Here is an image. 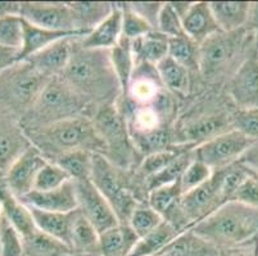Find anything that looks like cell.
<instances>
[{"label":"cell","instance_id":"cell-1","mask_svg":"<svg viewBox=\"0 0 258 256\" xmlns=\"http://www.w3.org/2000/svg\"><path fill=\"white\" fill-rule=\"evenodd\" d=\"M81 40V39H80ZM75 44L74 54L62 73L63 79L90 104H116L121 88L109 59V50H91Z\"/></svg>","mask_w":258,"mask_h":256},{"label":"cell","instance_id":"cell-2","mask_svg":"<svg viewBox=\"0 0 258 256\" xmlns=\"http://www.w3.org/2000/svg\"><path fill=\"white\" fill-rule=\"evenodd\" d=\"M25 131L31 145L48 159L54 161L67 152L86 150L94 154H105V146L93 119L88 116L64 119L57 123Z\"/></svg>","mask_w":258,"mask_h":256},{"label":"cell","instance_id":"cell-3","mask_svg":"<svg viewBox=\"0 0 258 256\" xmlns=\"http://www.w3.org/2000/svg\"><path fill=\"white\" fill-rule=\"evenodd\" d=\"M191 229L219 250L240 247L258 239V208L227 201Z\"/></svg>","mask_w":258,"mask_h":256},{"label":"cell","instance_id":"cell-4","mask_svg":"<svg viewBox=\"0 0 258 256\" xmlns=\"http://www.w3.org/2000/svg\"><path fill=\"white\" fill-rule=\"evenodd\" d=\"M90 103L80 96L62 77H53L27 112V128L49 126L64 119L88 116ZM89 117V116H88Z\"/></svg>","mask_w":258,"mask_h":256},{"label":"cell","instance_id":"cell-5","mask_svg":"<svg viewBox=\"0 0 258 256\" xmlns=\"http://www.w3.org/2000/svg\"><path fill=\"white\" fill-rule=\"evenodd\" d=\"M257 35L247 27L231 34L219 32L206 40L199 49V70L206 77H216L226 67L240 65L253 49L257 48Z\"/></svg>","mask_w":258,"mask_h":256},{"label":"cell","instance_id":"cell-6","mask_svg":"<svg viewBox=\"0 0 258 256\" xmlns=\"http://www.w3.org/2000/svg\"><path fill=\"white\" fill-rule=\"evenodd\" d=\"M93 123L104 142L108 160L118 168L127 170L137 164L138 150L131 138L126 119L117 104L99 107L94 113Z\"/></svg>","mask_w":258,"mask_h":256},{"label":"cell","instance_id":"cell-7","mask_svg":"<svg viewBox=\"0 0 258 256\" xmlns=\"http://www.w3.org/2000/svg\"><path fill=\"white\" fill-rule=\"evenodd\" d=\"M90 180L112 206L119 223L127 224L134 209L142 201L137 199L125 170L111 163L104 155L94 154Z\"/></svg>","mask_w":258,"mask_h":256},{"label":"cell","instance_id":"cell-8","mask_svg":"<svg viewBox=\"0 0 258 256\" xmlns=\"http://www.w3.org/2000/svg\"><path fill=\"white\" fill-rule=\"evenodd\" d=\"M50 78L29 62H18L0 74V100L9 108L27 113Z\"/></svg>","mask_w":258,"mask_h":256},{"label":"cell","instance_id":"cell-9","mask_svg":"<svg viewBox=\"0 0 258 256\" xmlns=\"http://www.w3.org/2000/svg\"><path fill=\"white\" fill-rule=\"evenodd\" d=\"M254 142L239 131L230 130L194 147V158L205 163L212 170L222 169L240 160Z\"/></svg>","mask_w":258,"mask_h":256},{"label":"cell","instance_id":"cell-10","mask_svg":"<svg viewBox=\"0 0 258 256\" xmlns=\"http://www.w3.org/2000/svg\"><path fill=\"white\" fill-rule=\"evenodd\" d=\"M227 95L235 109H258V54L253 49L227 82Z\"/></svg>","mask_w":258,"mask_h":256},{"label":"cell","instance_id":"cell-11","mask_svg":"<svg viewBox=\"0 0 258 256\" xmlns=\"http://www.w3.org/2000/svg\"><path fill=\"white\" fill-rule=\"evenodd\" d=\"M77 209L99 233L119 224L116 213L91 180L75 181Z\"/></svg>","mask_w":258,"mask_h":256},{"label":"cell","instance_id":"cell-12","mask_svg":"<svg viewBox=\"0 0 258 256\" xmlns=\"http://www.w3.org/2000/svg\"><path fill=\"white\" fill-rule=\"evenodd\" d=\"M21 18L31 25L46 28V30L81 32L76 30L74 14L69 3L26 2V3H22V7H21Z\"/></svg>","mask_w":258,"mask_h":256},{"label":"cell","instance_id":"cell-13","mask_svg":"<svg viewBox=\"0 0 258 256\" xmlns=\"http://www.w3.org/2000/svg\"><path fill=\"white\" fill-rule=\"evenodd\" d=\"M46 161L48 159L39 151V149L31 145L8 169L4 176V185L15 196L22 199L34 190L37 173L45 165Z\"/></svg>","mask_w":258,"mask_h":256},{"label":"cell","instance_id":"cell-14","mask_svg":"<svg viewBox=\"0 0 258 256\" xmlns=\"http://www.w3.org/2000/svg\"><path fill=\"white\" fill-rule=\"evenodd\" d=\"M224 204L213 175L207 182L186 192L181 197V210L190 228Z\"/></svg>","mask_w":258,"mask_h":256},{"label":"cell","instance_id":"cell-15","mask_svg":"<svg viewBox=\"0 0 258 256\" xmlns=\"http://www.w3.org/2000/svg\"><path fill=\"white\" fill-rule=\"evenodd\" d=\"M165 93H167V90L157 73V68L149 64H138L127 93L119 99L134 107H144L154 104Z\"/></svg>","mask_w":258,"mask_h":256},{"label":"cell","instance_id":"cell-16","mask_svg":"<svg viewBox=\"0 0 258 256\" xmlns=\"http://www.w3.org/2000/svg\"><path fill=\"white\" fill-rule=\"evenodd\" d=\"M181 197L182 191L180 181L152 190L148 194L149 206L161 215L162 219L175 227L180 233L190 228L181 210Z\"/></svg>","mask_w":258,"mask_h":256},{"label":"cell","instance_id":"cell-17","mask_svg":"<svg viewBox=\"0 0 258 256\" xmlns=\"http://www.w3.org/2000/svg\"><path fill=\"white\" fill-rule=\"evenodd\" d=\"M80 37H67L54 42L44 50L30 56L25 62H29L35 69L46 78L59 77L69 65L74 54L75 44Z\"/></svg>","mask_w":258,"mask_h":256},{"label":"cell","instance_id":"cell-18","mask_svg":"<svg viewBox=\"0 0 258 256\" xmlns=\"http://www.w3.org/2000/svg\"><path fill=\"white\" fill-rule=\"evenodd\" d=\"M20 200L30 208L39 209V210L53 211V213H71L77 209L75 181H69L58 189L49 190V191L32 190Z\"/></svg>","mask_w":258,"mask_h":256},{"label":"cell","instance_id":"cell-19","mask_svg":"<svg viewBox=\"0 0 258 256\" xmlns=\"http://www.w3.org/2000/svg\"><path fill=\"white\" fill-rule=\"evenodd\" d=\"M182 28L187 37L202 45L213 35L221 32L211 9L210 2H193L185 17Z\"/></svg>","mask_w":258,"mask_h":256},{"label":"cell","instance_id":"cell-20","mask_svg":"<svg viewBox=\"0 0 258 256\" xmlns=\"http://www.w3.org/2000/svg\"><path fill=\"white\" fill-rule=\"evenodd\" d=\"M0 206L4 218L15 227L23 239L30 238L39 232L29 206L12 194L4 183H0Z\"/></svg>","mask_w":258,"mask_h":256},{"label":"cell","instance_id":"cell-21","mask_svg":"<svg viewBox=\"0 0 258 256\" xmlns=\"http://www.w3.org/2000/svg\"><path fill=\"white\" fill-rule=\"evenodd\" d=\"M122 37V11L114 4L112 13L85 37L80 40V45L91 50H111Z\"/></svg>","mask_w":258,"mask_h":256},{"label":"cell","instance_id":"cell-22","mask_svg":"<svg viewBox=\"0 0 258 256\" xmlns=\"http://www.w3.org/2000/svg\"><path fill=\"white\" fill-rule=\"evenodd\" d=\"M25 23V37H23L22 49L18 53V62H25L30 56L35 55L39 51L44 50L48 46L53 45L54 42L59 40L67 39V37H83L86 36L84 32H64V31H53V30H46V28L37 27L31 23Z\"/></svg>","mask_w":258,"mask_h":256},{"label":"cell","instance_id":"cell-23","mask_svg":"<svg viewBox=\"0 0 258 256\" xmlns=\"http://www.w3.org/2000/svg\"><path fill=\"white\" fill-rule=\"evenodd\" d=\"M220 250L191 228L180 234L154 256H219Z\"/></svg>","mask_w":258,"mask_h":256},{"label":"cell","instance_id":"cell-24","mask_svg":"<svg viewBox=\"0 0 258 256\" xmlns=\"http://www.w3.org/2000/svg\"><path fill=\"white\" fill-rule=\"evenodd\" d=\"M221 32L231 34L247 27L250 3L248 2H210Z\"/></svg>","mask_w":258,"mask_h":256},{"label":"cell","instance_id":"cell-25","mask_svg":"<svg viewBox=\"0 0 258 256\" xmlns=\"http://www.w3.org/2000/svg\"><path fill=\"white\" fill-rule=\"evenodd\" d=\"M138 236L128 224H117L99 233L97 256H128L138 242Z\"/></svg>","mask_w":258,"mask_h":256},{"label":"cell","instance_id":"cell-26","mask_svg":"<svg viewBox=\"0 0 258 256\" xmlns=\"http://www.w3.org/2000/svg\"><path fill=\"white\" fill-rule=\"evenodd\" d=\"M30 210L34 217L36 228L41 233L70 247V233H71L74 211L53 213V211H44L35 208H30Z\"/></svg>","mask_w":258,"mask_h":256},{"label":"cell","instance_id":"cell-27","mask_svg":"<svg viewBox=\"0 0 258 256\" xmlns=\"http://www.w3.org/2000/svg\"><path fill=\"white\" fill-rule=\"evenodd\" d=\"M29 146L31 142L23 128L0 123V172L6 176L12 164Z\"/></svg>","mask_w":258,"mask_h":256},{"label":"cell","instance_id":"cell-28","mask_svg":"<svg viewBox=\"0 0 258 256\" xmlns=\"http://www.w3.org/2000/svg\"><path fill=\"white\" fill-rule=\"evenodd\" d=\"M70 247L75 253L97 256L99 247V232L81 214L79 209L74 211L70 233Z\"/></svg>","mask_w":258,"mask_h":256},{"label":"cell","instance_id":"cell-29","mask_svg":"<svg viewBox=\"0 0 258 256\" xmlns=\"http://www.w3.org/2000/svg\"><path fill=\"white\" fill-rule=\"evenodd\" d=\"M168 37L158 31H152L133 41L135 63L156 67L168 56Z\"/></svg>","mask_w":258,"mask_h":256},{"label":"cell","instance_id":"cell-30","mask_svg":"<svg viewBox=\"0 0 258 256\" xmlns=\"http://www.w3.org/2000/svg\"><path fill=\"white\" fill-rule=\"evenodd\" d=\"M69 6L74 14L76 30L85 34L103 22L114 9V4L107 2H75Z\"/></svg>","mask_w":258,"mask_h":256},{"label":"cell","instance_id":"cell-31","mask_svg":"<svg viewBox=\"0 0 258 256\" xmlns=\"http://www.w3.org/2000/svg\"><path fill=\"white\" fill-rule=\"evenodd\" d=\"M109 59H111L114 74L118 79L119 88H121V96H125L131 78H133L134 70L137 67L133 53V41L122 36L118 44L109 50Z\"/></svg>","mask_w":258,"mask_h":256},{"label":"cell","instance_id":"cell-32","mask_svg":"<svg viewBox=\"0 0 258 256\" xmlns=\"http://www.w3.org/2000/svg\"><path fill=\"white\" fill-rule=\"evenodd\" d=\"M156 68L162 83L168 93L179 96H185L189 93L190 72L186 68L171 59L170 56L158 63Z\"/></svg>","mask_w":258,"mask_h":256},{"label":"cell","instance_id":"cell-33","mask_svg":"<svg viewBox=\"0 0 258 256\" xmlns=\"http://www.w3.org/2000/svg\"><path fill=\"white\" fill-rule=\"evenodd\" d=\"M180 232L163 220L154 231L138 239L128 256H154L166 247Z\"/></svg>","mask_w":258,"mask_h":256},{"label":"cell","instance_id":"cell-34","mask_svg":"<svg viewBox=\"0 0 258 256\" xmlns=\"http://www.w3.org/2000/svg\"><path fill=\"white\" fill-rule=\"evenodd\" d=\"M193 150L194 149L184 150L167 166L162 169L161 172L147 178L144 181V189L147 190L148 194L152 190L158 189V187L162 186H167V185H171V183H175L177 181H180L181 176L184 175L185 169L187 168V165L194 159Z\"/></svg>","mask_w":258,"mask_h":256},{"label":"cell","instance_id":"cell-35","mask_svg":"<svg viewBox=\"0 0 258 256\" xmlns=\"http://www.w3.org/2000/svg\"><path fill=\"white\" fill-rule=\"evenodd\" d=\"M252 173L253 172H250L249 169L240 161H236V163L225 166L222 169L213 170V177L217 182L220 195H221L224 203L233 200L236 190Z\"/></svg>","mask_w":258,"mask_h":256},{"label":"cell","instance_id":"cell-36","mask_svg":"<svg viewBox=\"0 0 258 256\" xmlns=\"http://www.w3.org/2000/svg\"><path fill=\"white\" fill-rule=\"evenodd\" d=\"M199 49L201 45L186 35L168 40V56L189 72L199 70Z\"/></svg>","mask_w":258,"mask_h":256},{"label":"cell","instance_id":"cell-37","mask_svg":"<svg viewBox=\"0 0 258 256\" xmlns=\"http://www.w3.org/2000/svg\"><path fill=\"white\" fill-rule=\"evenodd\" d=\"M94 152L86 150L67 152L53 161L67 172V175L74 181L90 180L93 169Z\"/></svg>","mask_w":258,"mask_h":256},{"label":"cell","instance_id":"cell-38","mask_svg":"<svg viewBox=\"0 0 258 256\" xmlns=\"http://www.w3.org/2000/svg\"><path fill=\"white\" fill-rule=\"evenodd\" d=\"M162 222H163V219H162L161 215L154 209H152L149 204L140 203L137 208L134 209L127 224L135 232L138 238H142V237L147 236L148 233L154 231Z\"/></svg>","mask_w":258,"mask_h":256},{"label":"cell","instance_id":"cell-39","mask_svg":"<svg viewBox=\"0 0 258 256\" xmlns=\"http://www.w3.org/2000/svg\"><path fill=\"white\" fill-rule=\"evenodd\" d=\"M194 149L191 146H175L172 149L163 150V151L154 152V154H149L147 156L142 159V161L139 163V173L142 175L143 180H147V178L152 177V176L157 175L158 172H161L162 169L167 166L173 159L182 152L184 150Z\"/></svg>","mask_w":258,"mask_h":256},{"label":"cell","instance_id":"cell-40","mask_svg":"<svg viewBox=\"0 0 258 256\" xmlns=\"http://www.w3.org/2000/svg\"><path fill=\"white\" fill-rule=\"evenodd\" d=\"M25 37V23L21 16L0 18V46L20 51Z\"/></svg>","mask_w":258,"mask_h":256},{"label":"cell","instance_id":"cell-41","mask_svg":"<svg viewBox=\"0 0 258 256\" xmlns=\"http://www.w3.org/2000/svg\"><path fill=\"white\" fill-rule=\"evenodd\" d=\"M69 181H71V177L67 175L64 169L60 168L57 163L48 160L37 173L34 190L35 191H49V190L58 189Z\"/></svg>","mask_w":258,"mask_h":256},{"label":"cell","instance_id":"cell-42","mask_svg":"<svg viewBox=\"0 0 258 256\" xmlns=\"http://www.w3.org/2000/svg\"><path fill=\"white\" fill-rule=\"evenodd\" d=\"M118 6L121 7L122 11V36L134 41L154 31L153 27L147 21L143 20L139 14L130 8L128 3H122Z\"/></svg>","mask_w":258,"mask_h":256},{"label":"cell","instance_id":"cell-43","mask_svg":"<svg viewBox=\"0 0 258 256\" xmlns=\"http://www.w3.org/2000/svg\"><path fill=\"white\" fill-rule=\"evenodd\" d=\"M25 241L15 227L4 218L0 227V256H23Z\"/></svg>","mask_w":258,"mask_h":256},{"label":"cell","instance_id":"cell-44","mask_svg":"<svg viewBox=\"0 0 258 256\" xmlns=\"http://www.w3.org/2000/svg\"><path fill=\"white\" fill-rule=\"evenodd\" d=\"M212 175L213 170L210 166L194 158L191 163L187 165V168L185 169L184 175L180 178V186H181L182 195L207 182L212 177Z\"/></svg>","mask_w":258,"mask_h":256},{"label":"cell","instance_id":"cell-45","mask_svg":"<svg viewBox=\"0 0 258 256\" xmlns=\"http://www.w3.org/2000/svg\"><path fill=\"white\" fill-rule=\"evenodd\" d=\"M157 31L167 36L168 39L185 35L184 28H182V20L179 14L176 13L171 2L162 4L158 22H157Z\"/></svg>","mask_w":258,"mask_h":256},{"label":"cell","instance_id":"cell-46","mask_svg":"<svg viewBox=\"0 0 258 256\" xmlns=\"http://www.w3.org/2000/svg\"><path fill=\"white\" fill-rule=\"evenodd\" d=\"M233 128L252 142H258V109L234 110Z\"/></svg>","mask_w":258,"mask_h":256},{"label":"cell","instance_id":"cell-47","mask_svg":"<svg viewBox=\"0 0 258 256\" xmlns=\"http://www.w3.org/2000/svg\"><path fill=\"white\" fill-rule=\"evenodd\" d=\"M244 205L258 208V176L252 173L234 194L233 200Z\"/></svg>","mask_w":258,"mask_h":256},{"label":"cell","instance_id":"cell-48","mask_svg":"<svg viewBox=\"0 0 258 256\" xmlns=\"http://www.w3.org/2000/svg\"><path fill=\"white\" fill-rule=\"evenodd\" d=\"M162 4L163 3H158V2L157 3H154V2H135V3H128V6L157 31V22H158Z\"/></svg>","mask_w":258,"mask_h":256},{"label":"cell","instance_id":"cell-49","mask_svg":"<svg viewBox=\"0 0 258 256\" xmlns=\"http://www.w3.org/2000/svg\"><path fill=\"white\" fill-rule=\"evenodd\" d=\"M219 256H258V239L240 247L220 250Z\"/></svg>","mask_w":258,"mask_h":256},{"label":"cell","instance_id":"cell-50","mask_svg":"<svg viewBox=\"0 0 258 256\" xmlns=\"http://www.w3.org/2000/svg\"><path fill=\"white\" fill-rule=\"evenodd\" d=\"M18 50L0 46V74L18 63Z\"/></svg>","mask_w":258,"mask_h":256},{"label":"cell","instance_id":"cell-51","mask_svg":"<svg viewBox=\"0 0 258 256\" xmlns=\"http://www.w3.org/2000/svg\"><path fill=\"white\" fill-rule=\"evenodd\" d=\"M241 164L247 166L250 172L258 176V142H254L240 158Z\"/></svg>","mask_w":258,"mask_h":256},{"label":"cell","instance_id":"cell-52","mask_svg":"<svg viewBox=\"0 0 258 256\" xmlns=\"http://www.w3.org/2000/svg\"><path fill=\"white\" fill-rule=\"evenodd\" d=\"M21 7H22V3H16V2H0V18L21 16Z\"/></svg>","mask_w":258,"mask_h":256},{"label":"cell","instance_id":"cell-53","mask_svg":"<svg viewBox=\"0 0 258 256\" xmlns=\"http://www.w3.org/2000/svg\"><path fill=\"white\" fill-rule=\"evenodd\" d=\"M171 4H172L176 13L179 14L180 18L182 20V18L185 17V14H186L187 11L190 9V7H191V4H193V2H171Z\"/></svg>","mask_w":258,"mask_h":256},{"label":"cell","instance_id":"cell-54","mask_svg":"<svg viewBox=\"0 0 258 256\" xmlns=\"http://www.w3.org/2000/svg\"><path fill=\"white\" fill-rule=\"evenodd\" d=\"M2 220H3V211H2V206H0V227H2Z\"/></svg>","mask_w":258,"mask_h":256},{"label":"cell","instance_id":"cell-55","mask_svg":"<svg viewBox=\"0 0 258 256\" xmlns=\"http://www.w3.org/2000/svg\"><path fill=\"white\" fill-rule=\"evenodd\" d=\"M3 177H4V175L2 172H0V178H3Z\"/></svg>","mask_w":258,"mask_h":256},{"label":"cell","instance_id":"cell-56","mask_svg":"<svg viewBox=\"0 0 258 256\" xmlns=\"http://www.w3.org/2000/svg\"><path fill=\"white\" fill-rule=\"evenodd\" d=\"M257 54H258V42H257Z\"/></svg>","mask_w":258,"mask_h":256}]
</instances>
